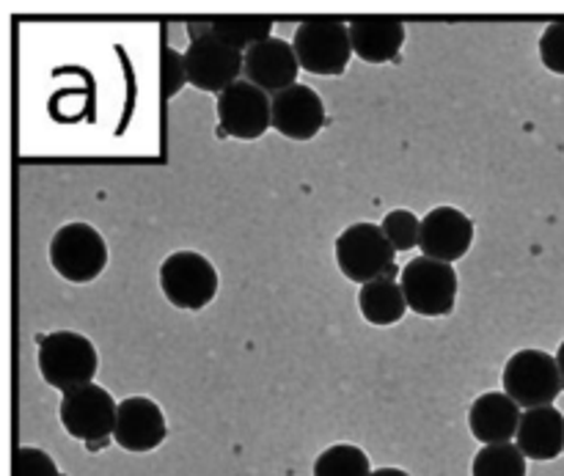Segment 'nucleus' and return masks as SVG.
<instances>
[{
    "label": "nucleus",
    "instance_id": "nucleus-20",
    "mask_svg": "<svg viewBox=\"0 0 564 476\" xmlns=\"http://www.w3.org/2000/svg\"><path fill=\"white\" fill-rule=\"evenodd\" d=\"M314 476H372V466L358 446L334 444L314 461Z\"/></svg>",
    "mask_w": 564,
    "mask_h": 476
},
{
    "label": "nucleus",
    "instance_id": "nucleus-24",
    "mask_svg": "<svg viewBox=\"0 0 564 476\" xmlns=\"http://www.w3.org/2000/svg\"><path fill=\"white\" fill-rule=\"evenodd\" d=\"M187 83V66H185V53H176V50L163 47L160 53V91L163 97H174L176 91H182V86Z\"/></svg>",
    "mask_w": 564,
    "mask_h": 476
},
{
    "label": "nucleus",
    "instance_id": "nucleus-1",
    "mask_svg": "<svg viewBox=\"0 0 564 476\" xmlns=\"http://www.w3.org/2000/svg\"><path fill=\"white\" fill-rule=\"evenodd\" d=\"M36 361L44 383L58 389L61 394L94 383L99 369V356L88 336L77 334V331H53V334L36 336Z\"/></svg>",
    "mask_w": 564,
    "mask_h": 476
},
{
    "label": "nucleus",
    "instance_id": "nucleus-2",
    "mask_svg": "<svg viewBox=\"0 0 564 476\" xmlns=\"http://www.w3.org/2000/svg\"><path fill=\"white\" fill-rule=\"evenodd\" d=\"M336 264H339L341 275L347 281H356V284H372L378 279H394L397 270L394 259L397 251L389 242V237L383 235V229L375 224H352L336 237Z\"/></svg>",
    "mask_w": 564,
    "mask_h": 476
},
{
    "label": "nucleus",
    "instance_id": "nucleus-14",
    "mask_svg": "<svg viewBox=\"0 0 564 476\" xmlns=\"http://www.w3.org/2000/svg\"><path fill=\"white\" fill-rule=\"evenodd\" d=\"M169 435L160 405L149 397H127L116 413L113 441L124 452H154Z\"/></svg>",
    "mask_w": 564,
    "mask_h": 476
},
{
    "label": "nucleus",
    "instance_id": "nucleus-23",
    "mask_svg": "<svg viewBox=\"0 0 564 476\" xmlns=\"http://www.w3.org/2000/svg\"><path fill=\"white\" fill-rule=\"evenodd\" d=\"M11 476H61L53 457L36 446H20L11 461Z\"/></svg>",
    "mask_w": 564,
    "mask_h": 476
},
{
    "label": "nucleus",
    "instance_id": "nucleus-21",
    "mask_svg": "<svg viewBox=\"0 0 564 476\" xmlns=\"http://www.w3.org/2000/svg\"><path fill=\"white\" fill-rule=\"evenodd\" d=\"M471 476H527V457L516 444L482 446L474 457Z\"/></svg>",
    "mask_w": 564,
    "mask_h": 476
},
{
    "label": "nucleus",
    "instance_id": "nucleus-6",
    "mask_svg": "<svg viewBox=\"0 0 564 476\" xmlns=\"http://www.w3.org/2000/svg\"><path fill=\"white\" fill-rule=\"evenodd\" d=\"M50 264L72 284H91L108 268V242L91 224H66L50 240Z\"/></svg>",
    "mask_w": 564,
    "mask_h": 476
},
{
    "label": "nucleus",
    "instance_id": "nucleus-9",
    "mask_svg": "<svg viewBox=\"0 0 564 476\" xmlns=\"http://www.w3.org/2000/svg\"><path fill=\"white\" fill-rule=\"evenodd\" d=\"M116 413H119V402L110 397V391H105L97 383L66 391L61 397L58 408L61 424H64L66 433L88 446L105 444L113 435Z\"/></svg>",
    "mask_w": 564,
    "mask_h": 476
},
{
    "label": "nucleus",
    "instance_id": "nucleus-19",
    "mask_svg": "<svg viewBox=\"0 0 564 476\" xmlns=\"http://www.w3.org/2000/svg\"><path fill=\"white\" fill-rule=\"evenodd\" d=\"M209 31L235 50H240V53H248L257 44L268 42L270 31H273V20L259 14H226L209 20Z\"/></svg>",
    "mask_w": 564,
    "mask_h": 476
},
{
    "label": "nucleus",
    "instance_id": "nucleus-12",
    "mask_svg": "<svg viewBox=\"0 0 564 476\" xmlns=\"http://www.w3.org/2000/svg\"><path fill=\"white\" fill-rule=\"evenodd\" d=\"M297 72H301V61H297L292 42L270 36L268 42L257 44V47H251L246 53L242 80L253 83V86L262 88L264 94L275 97V94L295 86Z\"/></svg>",
    "mask_w": 564,
    "mask_h": 476
},
{
    "label": "nucleus",
    "instance_id": "nucleus-8",
    "mask_svg": "<svg viewBox=\"0 0 564 476\" xmlns=\"http://www.w3.org/2000/svg\"><path fill=\"white\" fill-rule=\"evenodd\" d=\"M187 83L202 91L224 94L235 83H240L246 53L226 44L213 31L191 33V44L185 50Z\"/></svg>",
    "mask_w": 564,
    "mask_h": 476
},
{
    "label": "nucleus",
    "instance_id": "nucleus-26",
    "mask_svg": "<svg viewBox=\"0 0 564 476\" xmlns=\"http://www.w3.org/2000/svg\"><path fill=\"white\" fill-rule=\"evenodd\" d=\"M372 476H411V474L402 472V468H378V472H372Z\"/></svg>",
    "mask_w": 564,
    "mask_h": 476
},
{
    "label": "nucleus",
    "instance_id": "nucleus-5",
    "mask_svg": "<svg viewBox=\"0 0 564 476\" xmlns=\"http://www.w3.org/2000/svg\"><path fill=\"white\" fill-rule=\"evenodd\" d=\"M160 290L165 301L185 312H202L218 295V270L204 253L174 251L160 264Z\"/></svg>",
    "mask_w": 564,
    "mask_h": 476
},
{
    "label": "nucleus",
    "instance_id": "nucleus-10",
    "mask_svg": "<svg viewBox=\"0 0 564 476\" xmlns=\"http://www.w3.org/2000/svg\"><path fill=\"white\" fill-rule=\"evenodd\" d=\"M218 132L237 141H257L273 127V97L240 80L218 97Z\"/></svg>",
    "mask_w": 564,
    "mask_h": 476
},
{
    "label": "nucleus",
    "instance_id": "nucleus-3",
    "mask_svg": "<svg viewBox=\"0 0 564 476\" xmlns=\"http://www.w3.org/2000/svg\"><path fill=\"white\" fill-rule=\"evenodd\" d=\"M292 47L301 61V69H306L308 75H345L352 58L350 22H341L336 17H308L297 25Z\"/></svg>",
    "mask_w": 564,
    "mask_h": 476
},
{
    "label": "nucleus",
    "instance_id": "nucleus-4",
    "mask_svg": "<svg viewBox=\"0 0 564 476\" xmlns=\"http://www.w3.org/2000/svg\"><path fill=\"white\" fill-rule=\"evenodd\" d=\"M505 391L523 408V411H534V408L554 405L556 397L562 394L564 380L560 372L556 356L545 350H527L512 353L507 361L505 375H501Z\"/></svg>",
    "mask_w": 564,
    "mask_h": 476
},
{
    "label": "nucleus",
    "instance_id": "nucleus-16",
    "mask_svg": "<svg viewBox=\"0 0 564 476\" xmlns=\"http://www.w3.org/2000/svg\"><path fill=\"white\" fill-rule=\"evenodd\" d=\"M352 55L367 64H389L405 44V22L397 17L364 14L350 20Z\"/></svg>",
    "mask_w": 564,
    "mask_h": 476
},
{
    "label": "nucleus",
    "instance_id": "nucleus-27",
    "mask_svg": "<svg viewBox=\"0 0 564 476\" xmlns=\"http://www.w3.org/2000/svg\"><path fill=\"white\" fill-rule=\"evenodd\" d=\"M556 364H560V372H562V380H564V342L560 345V350H556Z\"/></svg>",
    "mask_w": 564,
    "mask_h": 476
},
{
    "label": "nucleus",
    "instance_id": "nucleus-18",
    "mask_svg": "<svg viewBox=\"0 0 564 476\" xmlns=\"http://www.w3.org/2000/svg\"><path fill=\"white\" fill-rule=\"evenodd\" d=\"M358 309L369 325H380V328L397 325L408 312L402 284H397L394 279H378L372 284H364L358 292Z\"/></svg>",
    "mask_w": 564,
    "mask_h": 476
},
{
    "label": "nucleus",
    "instance_id": "nucleus-25",
    "mask_svg": "<svg viewBox=\"0 0 564 476\" xmlns=\"http://www.w3.org/2000/svg\"><path fill=\"white\" fill-rule=\"evenodd\" d=\"M540 61L554 75H564V20L551 22L540 36Z\"/></svg>",
    "mask_w": 564,
    "mask_h": 476
},
{
    "label": "nucleus",
    "instance_id": "nucleus-15",
    "mask_svg": "<svg viewBox=\"0 0 564 476\" xmlns=\"http://www.w3.org/2000/svg\"><path fill=\"white\" fill-rule=\"evenodd\" d=\"M521 419V405L507 391H488L474 400L468 411V428L482 446H499L518 439Z\"/></svg>",
    "mask_w": 564,
    "mask_h": 476
},
{
    "label": "nucleus",
    "instance_id": "nucleus-11",
    "mask_svg": "<svg viewBox=\"0 0 564 476\" xmlns=\"http://www.w3.org/2000/svg\"><path fill=\"white\" fill-rule=\"evenodd\" d=\"M474 246V220L457 207H433L422 218V237L419 248L422 257L438 259V262H457L466 257Z\"/></svg>",
    "mask_w": 564,
    "mask_h": 476
},
{
    "label": "nucleus",
    "instance_id": "nucleus-22",
    "mask_svg": "<svg viewBox=\"0 0 564 476\" xmlns=\"http://www.w3.org/2000/svg\"><path fill=\"white\" fill-rule=\"evenodd\" d=\"M383 235L394 246V251H413L419 248V237H422V220L411 213V209H391L380 224Z\"/></svg>",
    "mask_w": 564,
    "mask_h": 476
},
{
    "label": "nucleus",
    "instance_id": "nucleus-7",
    "mask_svg": "<svg viewBox=\"0 0 564 476\" xmlns=\"http://www.w3.org/2000/svg\"><path fill=\"white\" fill-rule=\"evenodd\" d=\"M402 292L411 312L419 317H449L457 303V273L452 264L438 259L419 257L402 268L400 273Z\"/></svg>",
    "mask_w": 564,
    "mask_h": 476
},
{
    "label": "nucleus",
    "instance_id": "nucleus-13",
    "mask_svg": "<svg viewBox=\"0 0 564 476\" xmlns=\"http://www.w3.org/2000/svg\"><path fill=\"white\" fill-rule=\"evenodd\" d=\"M325 127V105L314 88L295 83L273 97V130L290 141H312Z\"/></svg>",
    "mask_w": 564,
    "mask_h": 476
},
{
    "label": "nucleus",
    "instance_id": "nucleus-17",
    "mask_svg": "<svg viewBox=\"0 0 564 476\" xmlns=\"http://www.w3.org/2000/svg\"><path fill=\"white\" fill-rule=\"evenodd\" d=\"M516 446L529 461H556L564 452V413L554 405L523 411Z\"/></svg>",
    "mask_w": 564,
    "mask_h": 476
}]
</instances>
